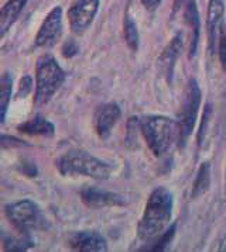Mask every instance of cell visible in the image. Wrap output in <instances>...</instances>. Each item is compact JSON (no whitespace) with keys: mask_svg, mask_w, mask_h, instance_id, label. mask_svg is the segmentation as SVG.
Here are the masks:
<instances>
[{"mask_svg":"<svg viewBox=\"0 0 226 252\" xmlns=\"http://www.w3.org/2000/svg\"><path fill=\"white\" fill-rule=\"evenodd\" d=\"M142 3L147 10H155L160 6L161 0H142Z\"/></svg>","mask_w":226,"mask_h":252,"instance_id":"cell-27","label":"cell"},{"mask_svg":"<svg viewBox=\"0 0 226 252\" xmlns=\"http://www.w3.org/2000/svg\"><path fill=\"white\" fill-rule=\"evenodd\" d=\"M212 104L211 103H206L205 107H204V113H202V123H201V127H199V132H198V145L202 148L206 142V135H208V127L211 124V119H212Z\"/></svg>","mask_w":226,"mask_h":252,"instance_id":"cell-21","label":"cell"},{"mask_svg":"<svg viewBox=\"0 0 226 252\" xmlns=\"http://www.w3.org/2000/svg\"><path fill=\"white\" fill-rule=\"evenodd\" d=\"M209 186H211V166H209V162H204L199 165L198 172H196L191 197L196 199V197L202 196L209 189Z\"/></svg>","mask_w":226,"mask_h":252,"instance_id":"cell-17","label":"cell"},{"mask_svg":"<svg viewBox=\"0 0 226 252\" xmlns=\"http://www.w3.org/2000/svg\"><path fill=\"white\" fill-rule=\"evenodd\" d=\"M201 104V89L195 79H189L184 93V99L181 104V110L178 114V147L184 148L191 132L194 131L198 110Z\"/></svg>","mask_w":226,"mask_h":252,"instance_id":"cell-5","label":"cell"},{"mask_svg":"<svg viewBox=\"0 0 226 252\" xmlns=\"http://www.w3.org/2000/svg\"><path fill=\"white\" fill-rule=\"evenodd\" d=\"M65 81V72L52 55H42L36 65V106H44L51 100Z\"/></svg>","mask_w":226,"mask_h":252,"instance_id":"cell-4","label":"cell"},{"mask_svg":"<svg viewBox=\"0 0 226 252\" xmlns=\"http://www.w3.org/2000/svg\"><path fill=\"white\" fill-rule=\"evenodd\" d=\"M17 131L27 134V135H42V137H52L55 127L51 121H48L42 116H36L31 120L26 121L17 127Z\"/></svg>","mask_w":226,"mask_h":252,"instance_id":"cell-15","label":"cell"},{"mask_svg":"<svg viewBox=\"0 0 226 252\" xmlns=\"http://www.w3.org/2000/svg\"><path fill=\"white\" fill-rule=\"evenodd\" d=\"M4 212L7 219L13 222V225L23 234H27L31 230L42 228L45 224L41 210L36 203L29 199L7 204Z\"/></svg>","mask_w":226,"mask_h":252,"instance_id":"cell-6","label":"cell"},{"mask_svg":"<svg viewBox=\"0 0 226 252\" xmlns=\"http://www.w3.org/2000/svg\"><path fill=\"white\" fill-rule=\"evenodd\" d=\"M219 60H221V65H222V69L226 72V27L224 32L221 34V40H219Z\"/></svg>","mask_w":226,"mask_h":252,"instance_id":"cell-24","label":"cell"},{"mask_svg":"<svg viewBox=\"0 0 226 252\" xmlns=\"http://www.w3.org/2000/svg\"><path fill=\"white\" fill-rule=\"evenodd\" d=\"M140 121L137 117H132L129 119V123H127V132H126V137H124V144L127 148L133 150L137 145V131L140 130Z\"/></svg>","mask_w":226,"mask_h":252,"instance_id":"cell-22","label":"cell"},{"mask_svg":"<svg viewBox=\"0 0 226 252\" xmlns=\"http://www.w3.org/2000/svg\"><path fill=\"white\" fill-rule=\"evenodd\" d=\"M183 47H184L183 35L177 34L174 38L170 41V44L165 47L164 51L160 55V58H158V68L167 76L168 81H171V78H173L175 62H177L181 51H183Z\"/></svg>","mask_w":226,"mask_h":252,"instance_id":"cell-13","label":"cell"},{"mask_svg":"<svg viewBox=\"0 0 226 252\" xmlns=\"http://www.w3.org/2000/svg\"><path fill=\"white\" fill-rule=\"evenodd\" d=\"M11 76L10 73H3L0 78V123L3 124L6 120V113L10 103L11 96Z\"/></svg>","mask_w":226,"mask_h":252,"instance_id":"cell-18","label":"cell"},{"mask_svg":"<svg viewBox=\"0 0 226 252\" xmlns=\"http://www.w3.org/2000/svg\"><path fill=\"white\" fill-rule=\"evenodd\" d=\"M183 9H184V19L187 20V24L191 30L189 35V58H194L198 48V42H199V14L196 9L195 0H184L183 3Z\"/></svg>","mask_w":226,"mask_h":252,"instance_id":"cell-14","label":"cell"},{"mask_svg":"<svg viewBox=\"0 0 226 252\" xmlns=\"http://www.w3.org/2000/svg\"><path fill=\"white\" fill-rule=\"evenodd\" d=\"M140 131L143 132L150 151L155 157H163L178 142V123L160 114H147L140 120Z\"/></svg>","mask_w":226,"mask_h":252,"instance_id":"cell-2","label":"cell"},{"mask_svg":"<svg viewBox=\"0 0 226 252\" xmlns=\"http://www.w3.org/2000/svg\"><path fill=\"white\" fill-rule=\"evenodd\" d=\"M29 0H9L3 9H1V14H0V34L1 37H4V34L7 30L13 26V23L19 17L20 11L23 7L26 6Z\"/></svg>","mask_w":226,"mask_h":252,"instance_id":"cell-16","label":"cell"},{"mask_svg":"<svg viewBox=\"0 0 226 252\" xmlns=\"http://www.w3.org/2000/svg\"><path fill=\"white\" fill-rule=\"evenodd\" d=\"M21 171L24 172L27 176H36L37 175V169H36V166L33 163H23Z\"/></svg>","mask_w":226,"mask_h":252,"instance_id":"cell-28","label":"cell"},{"mask_svg":"<svg viewBox=\"0 0 226 252\" xmlns=\"http://www.w3.org/2000/svg\"><path fill=\"white\" fill-rule=\"evenodd\" d=\"M70 248L79 252H105L108 251V242L101 234L92 231L74 232L68 238Z\"/></svg>","mask_w":226,"mask_h":252,"instance_id":"cell-11","label":"cell"},{"mask_svg":"<svg viewBox=\"0 0 226 252\" xmlns=\"http://www.w3.org/2000/svg\"><path fill=\"white\" fill-rule=\"evenodd\" d=\"M1 141H9V144H6V145H3V148H6V147H21V145H24L26 142L20 141V140H17V138H14V137H9V135H1Z\"/></svg>","mask_w":226,"mask_h":252,"instance_id":"cell-26","label":"cell"},{"mask_svg":"<svg viewBox=\"0 0 226 252\" xmlns=\"http://www.w3.org/2000/svg\"><path fill=\"white\" fill-rule=\"evenodd\" d=\"M57 169L64 176H86L96 181L109 179L112 168L93 155L81 150H72L57 159Z\"/></svg>","mask_w":226,"mask_h":252,"instance_id":"cell-3","label":"cell"},{"mask_svg":"<svg viewBox=\"0 0 226 252\" xmlns=\"http://www.w3.org/2000/svg\"><path fill=\"white\" fill-rule=\"evenodd\" d=\"M82 202L92 209H102V207H113V206H123L126 204L124 197L120 194L112 192L99 190L96 188H86L81 192Z\"/></svg>","mask_w":226,"mask_h":252,"instance_id":"cell-12","label":"cell"},{"mask_svg":"<svg viewBox=\"0 0 226 252\" xmlns=\"http://www.w3.org/2000/svg\"><path fill=\"white\" fill-rule=\"evenodd\" d=\"M175 230H177V222H173L171 225H168L164 231L157 237V240L153 244V247L150 248V251H164L168 247V244L171 242V240L174 238Z\"/></svg>","mask_w":226,"mask_h":252,"instance_id":"cell-20","label":"cell"},{"mask_svg":"<svg viewBox=\"0 0 226 252\" xmlns=\"http://www.w3.org/2000/svg\"><path fill=\"white\" fill-rule=\"evenodd\" d=\"M31 86H33V79L30 75H24L21 78L20 83H19V91H17V97H26L27 94H30Z\"/></svg>","mask_w":226,"mask_h":252,"instance_id":"cell-23","label":"cell"},{"mask_svg":"<svg viewBox=\"0 0 226 252\" xmlns=\"http://www.w3.org/2000/svg\"><path fill=\"white\" fill-rule=\"evenodd\" d=\"M183 3H184V0H174V11L183 9Z\"/></svg>","mask_w":226,"mask_h":252,"instance_id":"cell-29","label":"cell"},{"mask_svg":"<svg viewBox=\"0 0 226 252\" xmlns=\"http://www.w3.org/2000/svg\"><path fill=\"white\" fill-rule=\"evenodd\" d=\"M62 34V9L60 6L54 7L42 21L41 27L36 37L37 47H52L55 42H58Z\"/></svg>","mask_w":226,"mask_h":252,"instance_id":"cell-9","label":"cell"},{"mask_svg":"<svg viewBox=\"0 0 226 252\" xmlns=\"http://www.w3.org/2000/svg\"><path fill=\"white\" fill-rule=\"evenodd\" d=\"M76 54H78V47H76V44L71 40L67 41V42L64 44V47H62V55L67 57V58H72V57L76 55Z\"/></svg>","mask_w":226,"mask_h":252,"instance_id":"cell-25","label":"cell"},{"mask_svg":"<svg viewBox=\"0 0 226 252\" xmlns=\"http://www.w3.org/2000/svg\"><path fill=\"white\" fill-rule=\"evenodd\" d=\"M225 1L224 0H209L206 11V37H208V51L214 55L219 50L221 31L224 26Z\"/></svg>","mask_w":226,"mask_h":252,"instance_id":"cell-8","label":"cell"},{"mask_svg":"<svg viewBox=\"0 0 226 252\" xmlns=\"http://www.w3.org/2000/svg\"><path fill=\"white\" fill-rule=\"evenodd\" d=\"M101 0H74L68 9L70 27L75 34H81L86 30L98 13Z\"/></svg>","mask_w":226,"mask_h":252,"instance_id":"cell-7","label":"cell"},{"mask_svg":"<svg viewBox=\"0 0 226 252\" xmlns=\"http://www.w3.org/2000/svg\"><path fill=\"white\" fill-rule=\"evenodd\" d=\"M123 35L124 41L129 45V48L132 51H137V48H139V31H137L136 21L129 13L124 14Z\"/></svg>","mask_w":226,"mask_h":252,"instance_id":"cell-19","label":"cell"},{"mask_svg":"<svg viewBox=\"0 0 226 252\" xmlns=\"http://www.w3.org/2000/svg\"><path fill=\"white\" fill-rule=\"evenodd\" d=\"M119 119H120V109L116 103H105L101 107H98L93 117V126L98 137L106 140L111 135L113 127L116 126Z\"/></svg>","mask_w":226,"mask_h":252,"instance_id":"cell-10","label":"cell"},{"mask_svg":"<svg viewBox=\"0 0 226 252\" xmlns=\"http://www.w3.org/2000/svg\"><path fill=\"white\" fill-rule=\"evenodd\" d=\"M221 251H226V238H225V241H224V244H222V247L219 248Z\"/></svg>","mask_w":226,"mask_h":252,"instance_id":"cell-30","label":"cell"},{"mask_svg":"<svg viewBox=\"0 0 226 252\" xmlns=\"http://www.w3.org/2000/svg\"><path fill=\"white\" fill-rule=\"evenodd\" d=\"M173 194L168 189L160 186L151 192L137 227L140 240H154L164 231L173 217Z\"/></svg>","mask_w":226,"mask_h":252,"instance_id":"cell-1","label":"cell"}]
</instances>
